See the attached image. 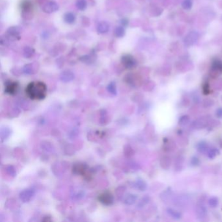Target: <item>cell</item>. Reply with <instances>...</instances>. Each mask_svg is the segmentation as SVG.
I'll list each match as a JSON object with an SVG mask.
<instances>
[{
  "label": "cell",
  "mask_w": 222,
  "mask_h": 222,
  "mask_svg": "<svg viewBox=\"0 0 222 222\" xmlns=\"http://www.w3.org/2000/svg\"><path fill=\"white\" fill-rule=\"evenodd\" d=\"M208 204L212 208H216L219 204V200L216 197H212L208 201Z\"/></svg>",
  "instance_id": "28"
},
{
  "label": "cell",
  "mask_w": 222,
  "mask_h": 222,
  "mask_svg": "<svg viewBox=\"0 0 222 222\" xmlns=\"http://www.w3.org/2000/svg\"><path fill=\"white\" fill-rule=\"evenodd\" d=\"M199 37V35L197 32H192L190 33L188 35L186 36V37L184 39V44L186 46H192L194 43L197 42Z\"/></svg>",
  "instance_id": "7"
},
{
  "label": "cell",
  "mask_w": 222,
  "mask_h": 222,
  "mask_svg": "<svg viewBox=\"0 0 222 222\" xmlns=\"http://www.w3.org/2000/svg\"><path fill=\"white\" fill-rule=\"evenodd\" d=\"M171 163V158L167 156L163 157L161 160V162H160V164H161L162 167L164 169H168L170 167Z\"/></svg>",
  "instance_id": "17"
},
{
  "label": "cell",
  "mask_w": 222,
  "mask_h": 222,
  "mask_svg": "<svg viewBox=\"0 0 222 222\" xmlns=\"http://www.w3.org/2000/svg\"><path fill=\"white\" fill-rule=\"evenodd\" d=\"M197 149L199 152L203 153L208 151L209 149H208V144L205 141H201L197 145Z\"/></svg>",
  "instance_id": "21"
},
{
  "label": "cell",
  "mask_w": 222,
  "mask_h": 222,
  "mask_svg": "<svg viewBox=\"0 0 222 222\" xmlns=\"http://www.w3.org/2000/svg\"><path fill=\"white\" fill-rule=\"evenodd\" d=\"M35 54V50L29 46H26L23 50V56L26 58H31Z\"/></svg>",
  "instance_id": "16"
},
{
  "label": "cell",
  "mask_w": 222,
  "mask_h": 222,
  "mask_svg": "<svg viewBox=\"0 0 222 222\" xmlns=\"http://www.w3.org/2000/svg\"><path fill=\"white\" fill-rule=\"evenodd\" d=\"M34 68H35V65L33 63L26 64L23 68V72L27 74H33L36 72Z\"/></svg>",
  "instance_id": "19"
},
{
  "label": "cell",
  "mask_w": 222,
  "mask_h": 222,
  "mask_svg": "<svg viewBox=\"0 0 222 222\" xmlns=\"http://www.w3.org/2000/svg\"><path fill=\"white\" fill-rule=\"evenodd\" d=\"M32 5L30 2L26 1L22 3V8L23 11H29L30 10L32 9Z\"/></svg>",
  "instance_id": "29"
},
{
  "label": "cell",
  "mask_w": 222,
  "mask_h": 222,
  "mask_svg": "<svg viewBox=\"0 0 222 222\" xmlns=\"http://www.w3.org/2000/svg\"><path fill=\"white\" fill-rule=\"evenodd\" d=\"M98 201L103 205L110 206L114 204V197L111 192L106 191L98 195Z\"/></svg>",
  "instance_id": "3"
},
{
  "label": "cell",
  "mask_w": 222,
  "mask_h": 222,
  "mask_svg": "<svg viewBox=\"0 0 222 222\" xmlns=\"http://www.w3.org/2000/svg\"><path fill=\"white\" fill-rule=\"evenodd\" d=\"M76 16L73 12H67L64 15V21L69 24H72L76 21Z\"/></svg>",
  "instance_id": "14"
},
{
  "label": "cell",
  "mask_w": 222,
  "mask_h": 222,
  "mask_svg": "<svg viewBox=\"0 0 222 222\" xmlns=\"http://www.w3.org/2000/svg\"><path fill=\"white\" fill-rule=\"evenodd\" d=\"M135 187L139 191H141V192H143V191H145L147 189V184L144 180L139 179L137 180V181L135 182Z\"/></svg>",
  "instance_id": "18"
},
{
  "label": "cell",
  "mask_w": 222,
  "mask_h": 222,
  "mask_svg": "<svg viewBox=\"0 0 222 222\" xmlns=\"http://www.w3.org/2000/svg\"><path fill=\"white\" fill-rule=\"evenodd\" d=\"M59 9V5L55 1H50L48 2L44 5L43 7V11L46 13H52L56 12Z\"/></svg>",
  "instance_id": "6"
},
{
  "label": "cell",
  "mask_w": 222,
  "mask_h": 222,
  "mask_svg": "<svg viewBox=\"0 0 222 222\" xmlns=\"http://www.w3.org/2000/svg\"><path fill=\"white\" fill-rule=\"evenodd\" d=\"M107 89L112 95H115L116 94H117V87H116L115 83L114 82V81H112V82L108 84V87H107Z\"/></svg>",
  "instance_id": "26"
},
{
  "label": "cell",
  "mask_w": 222,
  "mask_h": 222,
  "mask_svg": "<svg viewBox=\"0 0 222 222\" xmlns=\"http://www.w3.org/2000/svg\"><path fill=\"white\" fill-rule=\"evenodd\" d=\"M19 89L18 82L15 81L8 80L5 84V93L9 95H15Z\"/></svg>",
  "instance_id": "5"
},
{
  "label": "cell",
  "mask_w": 222,
  "mask_h": 222,
  "mask_svg": "<svg viewBox=\"0 0 222 222\" xmlns=\"http://www.w3.org/2000/svg\"><path fill=\"white\" fill-rule=\"evenodd\" d=\"M73 173L81 176L86 180H90L93 177V171L89 166L84 163H77L73 167Z\"/></svg>",
  "instance_id": "2"
},
{
  "label": "cell",
  "mask_w": 222,
  "mask_h": 222,
  "mask_svg": "<svg viewBox=\"0 0 222 222\" xmlns=\"http://www.w3.org/2000/svg\"><path fill=\"white\" fill-rule=\"evenodd\" d=\"M76 7L80 10V11H84L87 8V3L86 0H78L76 1Z\"/></svg>",
  "instance_id": "25"
},
{
  "label": "cell",
  "mask_w": 222,
  "mask_h": 222,
  "mask_svg": "<svg viewBox=\"0 0 222 222\" xmlns=\"http://www.w3.org/2000/svg\"><path fill=\"white\" fill-rule=\"evenodd\" d=\"M97 32L98 33L104 34L107 33L110 29V25L107 22L102 21L98 23L97 26Z\"/></svg>",
  "instance_id": "12"
},
{
  "label": "cell",
  "mask_w": 222,
  "mask_h": 222,
  "mask_svg": "<svg viewBox=\"0 0 222 222\" xmlns=\"http://www.w3.org/2000/svg\"><path fill=\"white\" fill-rule=\"evenodd\" d=\"M203 91L204 95H208L210 93V86L208 84H204L203 87Z\"/></svg>",
  "instance_id": "32"
},
{
  "label": "cell",
  "mask_w": 222,
  "mask_h": 222,
  "mask_svg": "<svg viewBox=\"0 0 222 222\" xmlns=\"http://www.w3.org/2000/svg\"><path fill=\"white\" fill-rule=\"evenodd\" d=\"M121 63L122 65L127 69H132L137 66V61L135 58L129 54H126L122 56Z\"/></svg>",
  "instance_id": "4"
},
{
  "label": "cell",
  "mask_w": 222,
  "mask_h": 222,
  "mask_svg": "<svg viewBox=\"0 0 222 222\" xmlns=\"http://www.w3.org/2000/svg\"><path fill=\"white\" fill-rule=\"evenodd\" d=\"M192 4H193L192 0H184L182 5V7L184 9L188 10L192 8Z\"/></svg>",
  "instance_id": "30"
},
{
  "label": "cell",
  "mask_w": 222,
  "mask_h": 222,
  "mask_svg": "<svg viewBox=\"0 0 222 222\" xmlns=\"http://www.w3.org/2000/svg\"><path fill=\"white\" fill-rule=\"evenodd\" d=\"M196 213L198 219L203 220L206 218L207 214V208L202 204H199L197 205L196 209Z\"/></svg>",
  "instance_id": "10"
},
{
  "label": "cell",
  "mask_w": 222,
  "mask_h": 222,
  "mask_svg": "<svg viewBox=\"0 0 222 222\" xmlns=\"http://www.w3.org/2000/svg\"><path fill=\"white\" fill-rule=\"evenodd\" d=\"M20 32H21V30H20V28L17 26L11 27V28H9L7 31L9 37L11 39H14L15 40L16 39V37H19Z\"/></svg>",
  "instance_id": "11"
},
{
  "label": "cell",
  "mask_w": 222,
  "mask_h": 222,
  "mask_svg": "<svg viewBox=\"0 0 222 222\" xmlns=\"http://www.w3.org/2000/svg\"><path fill=\"white\" fill-rule=\"evenodd\" d=\"M220 151L216 148H211L208 150L207 151V156L210 159H214V158L219 155Z\"/></svg>",
  "instance_id": "24"
},
{
  "label": "cell",
  "mask_w": 222,
  "mask_h": 222,
  "mask_svg": "<svg viewBox=\"0 0 222 222\" xmlns=\"http://www.w3.org/2000/svg\"><path fill=\"white\" fill-rule=\"evenodd\" d=\"M114 35L117 37H118V38L123 37L125 35V29L124 28V27L117 26L114 30Z\"/></svg>",
  "instance_id": "23"
},
{
  "label": "cell",
  "mask_w": 222,
  "mask_h": 222,
  "mask_svg": "<svg viewBox=\"0 0 222 222\" xmlns=\"http://www.w3.org/2000/svg\"><path fill=\"white\" fill-rule=\"evenodd\" d=\"M166 211L167 213L170 216H171L175 220H179L180 219L181 217H182V214H181V213H180L179 211L173 209V208H167Z\"/></svg>",
  "instance_id": "15"
},
{
  "label": "cell",
  "mask_w": 222,
  "mask_h": 222,
  "mask_svg": "<svg viewBox=\"0 0 222 222\" xmlns=\"http://www.w3.org/2000/svg\"><path fill=\"white\" fill-rule=\"evenodd\" d=\"M59 78L63 82H69L74 79V74L69 70H64L61 73Z\"/></svg>",
  "instance_id": "8"
},
{
  "label": "cell",
  "mask_w": 222,
  "mask_h": 222,
  "mask_svg": "<svg viewBox=\"0 0 222 222\" xmlns=\"http://www.w3.org/2000/svg\"><path fill=\"white\" fill-rule=\"evenodd\" d=\"M137 196L134 194H129L127 196L125 197V203L127 204H129V205H131V204H133L135 203V202L137 200Z\"/></svg>",
  "instance_id": "22"
},
{
  "label": "cell",
  "mask_w": 222,
  "mask_h": 222,
  "mask_svg": "<svg viewBox=\"0 0 222 222\" xmlns=\"http://www.w3.org/2000/svg\"><path fill=\"white\" fill-rule=\"evenodd\" d=\"M25 92L28 97L32 100H41L47 95V86L42 81H32L27 85Z\"/></svg>",
  "instance_id": "1"
},
{
  "label": "cell",
  "mask_w": 222,
  "mask_h": 222,
  "mask_svg": "<svg viewBox=\"0 0 222 222\" xmlns=\"http://www.w3.org/2000/svg\"><path fill=\"white\" fill-rule=\"evenodd\" d=\"M199 163V160L196 156L193 157L192 160H191V164H192V166H197Z\"/></svg>",
  "instance_id": "33"
},
{
  "label": "cell",
  "mask_w": 222,
  "mask_h": 222,
  "mask_svg": "<svg viewBox=\"0 0 222 222\" xmlns=\"http://www.w3.org/2000/svg\"><path fill=\"white\" fill-rule=\"evenodd\" d=\"M190 122V117L188 115H183L180 117L179 120V124L180 126H185Z\"/></svg>",
  "instance_id": "27"
},
{
  "label": "cell",
  "mask_w": 222,
  "mask_h": 222,
  "mask_svg": "<svg viewBox=\"0 0 222 222\" xmlns=\"http://www.w3.org/2000/svg\"><path fill=\"white\" fill-rule=\"evenodd\" d=\"M207 121L206 119L199 118L193 122V126L196 129H203L207 126Z\"/></svg>",
  "instance_id": "13"
},
{
  "label": "cell",
  "mask_w": 222,
  "mask_h": 222,
  "mask_svg": "<svg viewBox=\"0 0 222 222\" xmlns=\"http://www.w3.org/2000/svg\"><path fill=\"white\" fill-rule=\"evenodd\" d=\"M212 70L217 73H222V61L220 60H215L212 65Z\"/></svg>",
  "instance_id": "20"
},
{
  "label": "cell",
  "mask_w": 222,
  "mask_h": 222,
  "mask_svg": "<svg viewBox=\"0 0 222 222\" xmlns=\"http://www.w3.org/2000/svg\"><path fill=\"white\" fill-rule=\"evenodd\" d=\"M121 24H122V26H127V25H128V20L127 19H126V18L122 19V20H121Z\"/></svg>",
  "instance_id": "35"
},
{
  "label": "cell",
  "mask_w": 222,
  "mask_h": 222,
  "mask_svg": "<svg viewBox=\"0 0 222 222\" xmlns=\"http://www.w3.org/2000/svg\"><path fill=\"white\" fill-rule=\"evenodd\" d=\"M34 195L33 190L28 189L22 191V192L20 193V199H21L23 202H28L33 197Z\"/></svg>",
  "instance_id": "9"
},
{
  "label": "cell",
  "mask_w": 222,
  "mask_h": 222,
  "mask_svg": "<svg viewBox=\"0 0 222 222\" xmlns=\"http://www.w3.org/2000/svg\"><path fill=\"white\" fill-rule=\"evenodd\" d=\"M92 58L93 57H91L90 56H84L80 58V60L84 63H91L93 62V59H92Z\"/></svg>",
  "instance_id": "31"
},
{
  "label": "cell",
  "mask_w": 222,
  "mask_h": 222,
  "mask_svg": "<svg viewBox=\"0 0 222 222\" xmlns=\"http://www.w3.org/2000/svg\"><path fill=\"white\" fill-rule=\"evenodd\" d=\"M216 115L218 117L222 118V108H218L216 111Z\"/></svg>",
  "instance_id": "34"
}]
</instances>
